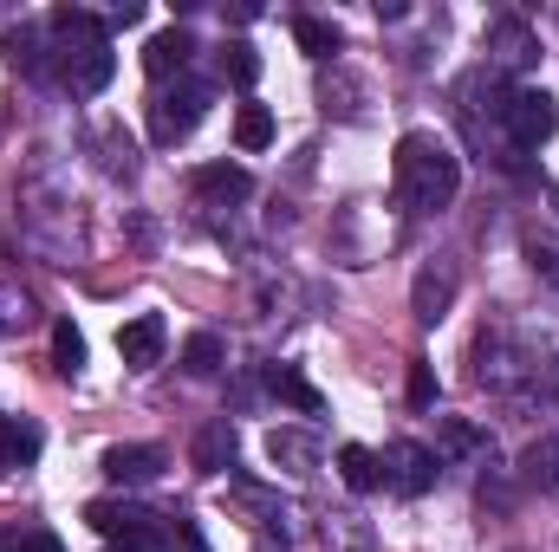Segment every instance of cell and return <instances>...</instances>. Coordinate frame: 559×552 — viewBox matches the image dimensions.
<instances>
[{
    "instance_id": "8",
    "label": "cell",
    "mask_w": 559,
    "mask_h": 552,
    "mask_svg": "<svg viewBox=\"0 0 559 552\" xmlns=\"http://www.w3.org/2000/svg\"><path fill=\"white\" fill-rule=\"evenodd\" d=\"M59 72H66V85H72V92H85V98H92V92H105V85H111V72H118V52H111V39H105V46L66 52V65H59Z\"/></svg>"
},
{
    "instance_id": "3",
    "label": "cell",
    "mask_w": 559,
    "mask_h": 552,
    "mask_svg": "<svg viewBox=\"0 0 559 552\" xmlns=\"http://www.w3.org/2000/svg\"><path fill=\"white\" fill-rule=\"evenodd\" d=\"M85 520L111 540V547H131V552H163V533H156V514L138 507V501H92Z\"/></svg>"
},
{
    "instance_id": "29",
    "label": "cell",
    "mask_w": 559,
    "mask_h": 552,
    "mask_svg": "<svg viewBox=\"0 0 559 552\" xmlns=\"http://www.w3.org/2000/svg\"><path fill=\"white\" fill-rule=\"evenodd\" d=\"M176 540H182V552H209V547H202V533H195V527H189V520H182V527H176Z\"/></svg>"
},
{
    "instance_id": "10",
    "label": "cell",
    "mask_w": 559,
    "mask_h": 552,
    "mask_svg": "<svg viewBox=\"0 0 559 552\" xmlns=\"http://www.w3.org/2000/svg\"><path fill=\"white\" fill-rule=\"evenodd\" d=\"M163 338H169V332H163V319H156V312H138V319L118 332V358H124L131 371H150V364L163 358Z\"/></svg>"
},
{
    "instance_id": "18",
    "label": "cell",
    "mask_w": 559,
    "mask_h": 552,
    "mask_svg": "<svg viewBox=\"0 0 559 552\" xmlns=\"http://www.w3.org/2000/svg\"><path fill=\"white\" fill-rule=\"evenodd\" d=\"M189 461H195L202 475H222V468L235 461V429H228V422H209V429H195V448H189Z\"/></svg>"
},
{
    "instance_id": "24",
    "label": "cell",
    "mask_w": 559,
    "mask_h": 552,
    "mask_svg": "<svg viewBox=\"0 0 559 552\" xmlns=\"http://www.w3.org/2000/svg\"><path fill=\"white\" fill-rule=\"evenodd\" d=\"M521 248H527V261H534V267H540L547 279H559V241H554V235H540V228H534Z\"/></svg>"
},
{
    "instance_id": "14",
    "label": "cell",
    "mask_w": 559,
    "mask_h": 552,
    "mask_svg": "<svg viewBox=\"0 0 559 552\" xmlns=\"http://www.w3.org/2000/svg\"><path fill=\"white\" fill-rule=\"evenodd\" d=\"M59 39H66V52H85V46H105V20L98 13H85V7H52V20H46Z\"/></svg>"
},
{
    "instance_id": "20",
    "label": "cell",
    "mask_w": 559,
    "mask_h": 552,
    "mask_svg": "<svg viewBox=\"0 0 559 552\" xmlns=\"http://www.w3.org/2000/svg\"><path fill=\"white\" fill-rule=\"evenodd\" d=\"M235 143H241V149H267V143H274V111H267V105H241V111H235Z\"/></svg>"
},
{
    "instance_id": "26",
    "label": "cell",
    "mask_w": 559,
    "mask_h": 552,
    "mask_svg": "<svg viewBox=\"0 0 559 552\" xmlns=\"http://www.w3.org/2000/svg\"><path fill=\"white\" fill-rule=\"evenodd\" d=\"M26 319H33V305H26L20 292H0V332H20Z\"/></svg>"
},
{
    "instance_id": "28",
    "label": "cell",
    "mask_w": 559,
    "mask_h": 552,
    "mask_svg": "<svg viewBox=\"0 0 559 552\" xmlns=\"http://www.w3.org/2000/svg\"><path fill=\"white\" fill-rule=\"evenodd\" d=\"M442 442H449V448H455V455H462V448H475V442H481V435H475V429H468V422H449V429H442Z\"/></svg>"
},
{
    "instance_id": "2",
    "label": "cell",
    "mask_w": 559,
    "mask_h": 552,
    "mask_svg": "<svg viewBox=\"0 0 559 552\" xmlns=\"http://www.w3.org/2000/svg\"><path fill=\"white\" fill-rule=\"evenodd\" d=\"M202 118H209V85H202V79H189V72L150 98V137H156V143H182Z\"/></svg>"
},
{
    "instance_id": "11",
    "label": "cell",
    "mask_w": 559,
    "mask_h": 552,
    "mask_svg": "<svg viewBox=\"0 0 559 552\" xmlns=\"http://www.w3.org/2000/svg\"><path fill=\"white\" fill-rule=\"evenodd\" d=\"M189 182H195L202 202H248V195H254V176H248L241 163H202Z\"/></svg>"
},
{
    "instance_id": "17",
    "label": "cell",
    "mask_w": 559,
    "mask_h": 552,
    "mask_svg": "<svg viewBox=\"0 0 559 552\" xmlns=\"http://www.w3.org/2000/svg\"><path fill=\"white\" fill-rule=\"evenodd\" d=\"M521 481L540 488V494H559V435L527 442V455H521Z\"/></svg>"
},
{
    "instance_id": "23",
    "label": "cell",
    "mask_w": 559,
    "mask_h": 552,
    "mask_svg": "<svg viewBox=\"0 0 559 552\" xmlns=\"http://www.w3.org/2000/svg\"><path fill=\"white\" fill-rule=\"evenodd\" d=\"M52 358H59V371H66V377H79V371H85V338H79V325H72V319H59V325H52Z\"/></svg>"
},
{
    "instance_id": "30",
    "label": "cell",
    "mask_w": 559,
    "mask_h": 552,
    "mask_svg": "<svg viewBox=\"0 0 559 552\" xmlns=\"http://www.w3.org/2000/svg\"><path fill=\"white\" fill-rule=\"evenodd\" d=\"M111 552H131V547H111Z\"/></svg>"
},
{
    "instance_id": "19",
    "label": "cell",
    "mask_w": 559,
    "mask_h": 552,
    "mask_svg": "<svg viewBox=\"0 0 559 552\" xmlns=\"http://www.w3.org/2000/svg\"><path fill=\"white\" fill-rule=\"evenodd\" d=\"M222 364H228V351H222L215 332H195V338L182 345V371H189V377H215Z\"/></svg>"
},
{
    "instance_id": "27",
    "label": "cell",
    "mask_w": 559,
    "mask_h": 552,
    "mask_svg": "<svg viewBox=\"0 0 559 552\" xmlns=\"http://www.w3.org/2000/svg\"><path fill=\"white\" fill-rule=\"evenodd\" d=\"M13 552H66V547H59V533L33 527V533H20V540H13Z\"/></svg>"
},
{
    "instance_id": "1",
    "label": "cell",
    "mask_w": 559,
    "mask_h": 552,
    "mask_svg": "<svg viewBox=\"0 0 559 552\" xmlns=\"http://www.w3.org/2000/svg\"><path fill=\"white\" fill-rule=\"evenodd\" d=\"M397 189H404V202L423 208V215L449 208L455 189H462V156L442 137H429V131H411V137L397 143Z\"/></svg>"
},
{
    "instance_id": "4",
    "label": "cell",
    "mask_w": 559,
    "mask_h": 552,
    "mask_svg": "<svg viewBox=\"0 0 559 552\" xmlns=\"http://www.w3.org/2000/svg\"><path fill=\"white\" fill-rule=\"evenodd\" d=\"M501 124H508L514 149H540V143L559 131L554 92H514V98H508V111H501Z\"/></svg>"
},
{
    "instance_id": "9",
    "label": "cell",
    "mask_w": 559,
    "mask_h": 552,
    "mask_svg": "<svg viewBox=\"0 0 559 552\" xmlns=\"http://www.w3.org/2000/svg\"><path fill=\"white\" fill-rule=\"evenodd\" d=\"M449 305H455V267H423L417 286H411V312L423 325H442Z\"/></svg>"
},
{
    "instance_id": "7",
    "label": "cell",
    "mask_w": 559,
    "mask_h": 552,
    "mask_svg": "<svg viewBox=\"0 0 559 552\" xmlns=\"http://www.w3.org/2000/svg\"><path fill=\"white\" fill-rule=\"evenodd\" d=\"M105 475H111L118 488L156 481V475H163V448H156V442H118V448H105Z\"/></svg>"
},
{
    "instance_id": "16",
    "label": "cell",
    "mask_w": 559,
    "mask_h": 552,
    "mask_svg": "<svg viewBox=\"0 0 559 552\" xmlns=\"http://www.w3.org/2000/svg\"><path fill=\"white\" fill-rule=\"evenodd\" d=\"M488 52H495L501 65H534V59H540L534 33H527L521 20H495V26H488Z\"/></svg>"
},
{
    "instance_id": "15",
    "label": "cell",
    "mask_w": 559,
    "mask_h": 552,
    "mask_svg": "<svg viewBox=\"0 0 559 552\" xmlns=\"http://www.w3.org/2000/svg\"><path fill=\"white\" fill-rule=\"evenodd\" d=\"M39 448H46L39 422H26V416H0V461H7V468H26V461H39Z\"/></svg>"
},
{
    "instance_id": "12",
    "label": "cell",
    "mask_w": 559,
    "mask_h": 552,
    "mask_svg": "<svg viewBox=\"0 0 559 552\" xmlns=\"http://www.w3.org/2000/svg\"><path fill=\"white\" fill-rule=\"evenodd\" d=\"M267 391H274L286 410H299V416H319V410H325L319 384H312V377H306L299 364H274V371H267Z\"/></svg>"
},
{
    "instance_id": "25",
    "label": "cell",
    "mask_w": 559,
    "mask_h": 552,
    "mask_svg": "<svg viewBox=\"0 0 559 552\" xmlns=\"http://www.w3.org/2000/svg\"><path fill=\"white\" fill-rule=\"evenodd\" d=\"M411 404H417V410H429V404H436V371H429V364H411Z\"/></svg>"
},
{
    "instance_id": "13",
    "label": "cell",
    "mask_w": 559,
    "mask_h": 552,
    "mask_svg": "<svg viewBox=\"0 0 559 552\" xmlns=\"http://www.w3.org/2000/svg\"><path fill=\"white\" fill-rule=\"evenodd\" d=\"M338 475H345L352 494H378V488H384V455L365 448V442H345V448H338Z\"/></svg>"
},
{
    "instance_id": "22",
    "label": "cell",
    "mask_w": 559,
    "mask_h": 552,
    "mask_svg": "<svg viewBox=\"0 0 559 552\" xmlns=\"http://www.w3.org/2000/svg\"><path fill=\"white\" fill-rule=\"evenodd\" d=\"M222 72H228V79H235V85L248 92V85L261 79V52H254L248 39H228V46H222Z\"/></svg>"
},
{
    "instance_id": "21",
    "label": "cell",
    "mask_w": 559,
    "mask_h": 552,
    "mask_svg": "<svg viewBox=\"0 0 559 552\" xmlns=\"http://www.w3.org/2000/svg\"><path fill=\"white\" fill-rule=\"evenodd\" d=\"M293 39H299V52H312V59L338 52V26H332V20H312V13L293 20Z\"/></svg>"
},
{
    "instance_id": "6",
    "label": "cell",
    "mask_w": 559,
    "mask_h": 552,
    "mask_svg": "<svg viewBox=\"0 0 559 552\" xmlns=\"http://www.w3.org/2000/svg\"><path fill=\"white\" fill-rule=\"evenodd\" d=\"M189 59H195V33H189V26H163V33L143 46V72H150L156 85L182 79V72H189Z\"/></svg>"
},
{
    "instance_id": "5",
    "label": "cell",
    "mask_w": 559,
    "mask_h": 552,
    "mask_svg": "<svg viewBox=\"0 0 559 552\" xmlns=\"http://www.w3.org/2000/svg\"><path fill=\"white\" fill-rule=\"evenodd\" d=\"M436 475H442V455L436 448H423V442H391V455H384V488H397V494H429L436 488Z\"/></svg>"
}]
</instances>
